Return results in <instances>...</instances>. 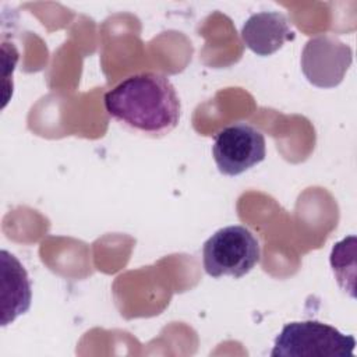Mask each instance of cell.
Listing matches in <instances>:
<instances>
[{"label":"cell","instance_id":"obj_1","mask_svg":"<svg viewBox=\"0 0 357 357\" xmlns=\"http://www.w3.org/2000/svg\"><path fill=\"white\" fill-rule=\"evenodd\" d=\"M107 114L123 126L160 137L180 121V99L170 79L159 73H138L124 78L103 96Z\"/></svg>","mask_w":357,"mask_h":357},{"label":"cell","instance_id":"obj_2","mask_svg":"<svg viewBox=\"0 0 357 357\" xmlns=\"http://www.w3.org/2000/svg\"><path fill=\"white\" fill-rule=\"evenodd\" d=\"M356 339L319 321L286 324L275 339L272 357H354Z\"/></svg>","mask_w":357,"mask_h":357},{"label":"cell","instance_id":"obj_3","mask_svg":"<svg viewBox=\"0 0 357 357\" xmlns=\"http://www.w3.org/2000/svg\"><path fill=\"white\" fill-rule=\"evenodd\" d=\"M261 259L257 237L244 226L233 225L215 231L202 247L205 272L212 278L247 275Z\"/></svg>","mask_w":357,"mask_h":357},{"label":"cell","instance_id":"obj_4","mask_svg":"<svg viewBox=\"0 0 357 357\" xmlns=\"http://www.w3.org/2000/svg\"><path fill=\"white\" fill-rule=\"evenodd\" d=\"M212 155L222 174L238 176L265 159V137L258 128L247 123L227 126L216 132Z\"/></svg>","mask_w":357,"mask_h":357},{"label":"cell","instance_id":"obj_5","mask_svg":"<svg viewBox=\"0 0 357 357\" xmlns=\"http://www.w3.org/2000/svg\"><path fill=\"white\" fill-rule=\"evenodd\" d=\"M353 60L349 45L333 35L311 38L301 53V70L312 85L333 88L343 81Z\"/></svg>","mask_w":357,"mask_h":357},{"label":"cell","instance_id":"obj_6","mask_svg":"<svg viewBox=\"0 0 357 357\" xmlns=\"http://www.w3.org/2000/svg\"><path fill=\"white\" fill-rule=\"evenodd\" d=\"M244 45L258 56L276 53L286 42L294 39L289 20L279 11L252 14L241 28Z\"/></svg>","mask_w":357,"mask_h":357},{"label":"cell","instance_id":"obj_7","mask_svg":"<svg viewBox=\"0 0 357 357\" xmlns=\"http://www.w3.org/2000/svg\"><path fill=\"white\" fill-rule=\"evenodd\" d=\"M1 264V326L14 322L31 307V280L15 255L3 250Z\"/></svg>","mask_w":357,"mask_h":357}]
</instances>
